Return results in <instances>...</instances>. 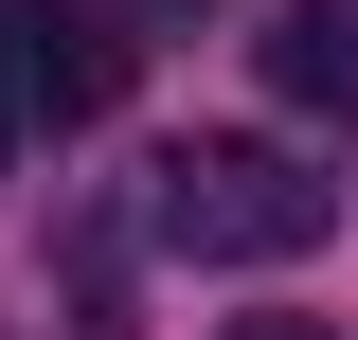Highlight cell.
<instances>
[{
	"label": "cell",
	"instance_id": "obj_5",
	"mask_svg": "<svg viewBox=\"0 0 358 340\" xmlns=\"http://www.w3.org/2000/svg\"><path fill=\"white\" fill-rule=\"evenodd\" d=\"M0 162H18V108H0Z\"/></svg>",
	"mask_w": 358,
	"mask_h": 340
},
{
	"label": "cell",
	"instance_id": "obj_3",
	"mask_svg": "<svg viewBox=\"0 0 358 340\" xmlns=\"http://www.w3.org/2000/svg\"><path fill=\"white\" fill-rule=\"evenodd\" d=\"M251 72L287 90V108H358V0H287L251 36Z\"/></svg>",
	"mask_w": 358,
	"mask_h": 340
},
{
	"label": "cell",
	"instance_id": "obj_2",
	"mask_svg": "<svg viewBox=\"0 0 358 340\" xmlns=\"http://www.w3.org/2000/svg\"><path fill=\"white\" fill-rule=\"evenodd\" d=\"M126 72H143V36L108 0H18V18H0V108H18V126H108Z\"/></svg>",
	"mask_w": 358,
	"mask_h": 340
},
{
	"label": "cell",
	"instance_id": "obj_1",
	"mask_svg": "<svg viewBox=\"0 0 358 340\" xmlns=\"http://www.w3.org/2000/svg\"><path fill=\"white\" fill-rule=\"evenodd\" d=\"M143 215H162V251H197V269H287V251H322V179L287 162V143H179Z\"/></svg>",
	"mask_w": 358,
	"mask_h": 340
},
{
	"label": "cell",
	"instance_id": "obj_4",
	"mask_svg": "<svg viewBox=\"0 0 358 340\" xmlns=\"http://www.w3.org/2000/svg\"><path fill=\"white\" fill-rule=\"evenodd\" d=\"M233 340H322V323H233Z\"/></svg>",
	"mask_w": 358,
	"mask_h": 340
}]
</instances>
